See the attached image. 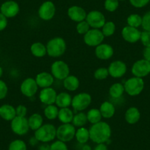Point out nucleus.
Listing matches in <instances>:
<instances>
[{"label":"nucleus","instance_id":"nucleus-1","mask_svg":"<svg viewBox=\"0 0 150 150\" xmlns=\"http://www.w3.org/2000/svg\"><path fill=\"white\" fill-rule=\"evenodd\" d=\"M90 139L95 144H105L110 139L112 130L109 124L105 122H98L92 125L89 129Z\"/></svg>","mask_w":150,"mask_h":150},{"label":"nucleus","instance_id":"nucleus-2","mask_svg":"<svg viewBox=\"0 0 150 150\" xmlns=\"http://www.w3.org/2000/svg\"><path fill=\"white\" fill-rule=\"evenodd\" d=\"M46 47L47 54L54 58L61 57L66 51V43L61 37H55L50 39Z\"/></svg>","mask_w":150,"mask_h":150},{"label":"nucleus","instance_id":"nucleus-3","mask_svg":"<svg viewBox=\"0 0 150 150\" xmlns=\"http://www.w3.org/2000/svg\"><path fill=\"white\" fill-rule=\"evenodd\" d=\"M57 128L52 124L43 125L35 131L34 136L41 143H50L56 138Z\"/></svg>","mask_w":150,"mask_h":150},{"label":"nucleus","instance_id":"nucleus-4","mask_svg":"<svg viewBox=\"0 0 150 150\" xmlns=\"http://www.w3.org/2000/svg\"><path fill=\"white\" fill-rule=\"evenodd\" d=\"M144 81L143 78L132 77L125 81V91L129 96H136L142 93L144 89Z\"/></svg>","mask_w":150,"mask_h":150},{"label":"nucleus","instance_id":"nucleus-5","mask_svg":"<svg viewBox=\"0 0 150 150\" xmlns=\"http://www.w3.org/2000/svg\"><path fill=\"white\" fill-rule=\"evenodd\" d=\"M92 102V97L89 93L82 92L72 97L71 105L74 110L77 112H82L87 109Z\"/></svg>","mask_w":150,"mask_h":150},{"label":"nucleus","instance_id":"nucleus-6","mask_svg":"<svg viewBox=\"0 0 150 150\" xmlns=\"http://www.w3.org/2000/svg\"><path fill=\"white\" fill-rule=\"evenodd\" d=\"M75 133L76 128L71 123L62 124L57 128L56 138L59 141L67 143L72 141L75 138Z\"/></svg>","mask_w":150,"mask_h":150},{"label":"nucleus","instance_id":"nucleus-7","mask_svg":"<svg viewBox=\"0 0 150 150\" xmlns=\"http://www.w3.org/2000/svg\"><path fill=\"white\" fill-rule=\"evenodd\" d=\"M51 74L54 78L63 80L70 74V69L69 65L63 60H56L51 66Z\"/></svg>","mask_w":150,"mask_h":150},{"label":"nucleus","instance_id":"nucleus-8","mask_svg":"<svg viewBox=\"0 0 150 150\" xmlns=\"http://www.w3.org/2000/svg\"><path fill=\"white\" fill-rule=\"evenodd\" d=\"M105 36L100 29L91 28L83 37L85 44L90 47H96L103 42Z\"/></svg>","mask_w":150,"mask_h":150},{"label":"nucleus","instance_id":"nucleus-9","mask_svg":"<svg viewBox=\"0 0 150 150\" xmlns=\"http://www.w3.org/2000/svg\"><path fill=\"white\" fill-rule=\"evenodd\" d=\"M11 128L13 132L16 135L20 136L25 135L30 129L28 124V119L16 116L11 122Z\"/></svg>","mask_w":150,"mask_h":150},{"label":"nucleus","instance_id":"nucleus-10","mask_svg":"<svg viewBox=\"0 0 150 150\" xmlns=\"http://www.w3.org/2000/svg\"><path fill=\"white\" fill-rule=\"evenodd\" d=\"M131 71L134 77L144 78L150 74V62L147 61L145 59H141L132 65L131 68Z\"/></svg>","mask_w":150,"mask_h":150},{"label":"nucleus","instance_id":"nucleus-11","mask_svg":"<svg viewBox=\"0 0 150 150\" xmlns=\"http://www.w3.org/2000/svg\"><path fill=\"white\" fill-rule=\"evenodd\" d=\"M56 13V7L52 1H46L43 2L38 8V14L43 21H48L54 18Z\"/></svg>","mask_w":150,"mask_h":150},{"label":"nucleus","instance_id":"nucleus-12","mask_svg":"<svg viewBox=\"0 0 150 150\" xmlns=\"http://www.w3.org/2000/svg\"><path fill=\"white\" fill-rule=\"evenodd\" d=\"M91 28L101 29L106 22L105 15L99 11H91L87 13L86 18Z\"/></svg>","mask_w":150,"mask_h":150},{"label":"nucleus","instance_id":"nucleus-13","mask_svg":"<svg viewBox=\"0 0 150 150\" xmlns=\"http://www.w3.org/2000/svg\"><path fill=\"white\" fill-rule=\"evenodd\" d=\"M38 86L36 83L35 80L32 77H28L24 80L20 86L21 93L26 97H33L36 94L38 91Z\"/></svg>","mask_w":150,"mask_h":150},{"label":"nucleus","instance_id":"nucleus-14","mask_svg":"<svg viewBox=\"0 0 150 150\" xmlns=\"http://www.w3.org/2000/svg\"><path fill=\"white\" fill-rule=\"evenodd\" d=\"M109 75L113 78H121L127 73V66L122 60H114L108 66Z\"/></svg>","mask_w":150,"mask_h":150},{"label":"nucleus","instance_id":"nucleus-15","mask_svg":"<svg viewBox=\"0 0 150 150\" xmlns=\"http://www.w3.org/2000/svg\"><path fill=\"white\" fill-rule=\"evenodd\" d=\"M20 11L19 5L13 0H8L0 7V12L8 18H14Z\"/></svg>","mask_w":150,"mask_h":150},{"label":"nucleus","instance_id":"nucleus-16","mask_svg":"<svg viewBox=\"0 0 150 150\" xmlns=\"http://www.w3.org/2000/svg\"><path fill=\"white\" fill-rule=\"evenodd\" d=\"M141 32L138 28L130 27V26H125L122 30V36L123 39L129 44H135L140 41Z\"/></svg>","mask_w":150,"mask_h":150},{"label":"nucleus","instance_id":"nucleus-17","mask_svg":"<svg viewBox=\"0 0 150 150\" xmlns=\"http://www.w3.org/2000/svg\"><path fill=\"white\" fill-rule=\"evenodd\" d=\"M114 54V50L110 44L102 43L95 47V55L98 59L102 60H108L110 59Z\"/></svg>","mask_w":150,"mask_h":150},{"label":"nucleus","instance_id":"nucleus-18","mask_svg":"<svg viewBox=\"0 0 150 150\" xmlns=\"http://www.w3.org/2000/svg\"><path fill=\"white\" fill-rule=\"evenodd\" d=\"M57 93L53 88L49 87L42 88L39 93V99L44 105H54Z\"/></svg>","mask_w":150,"mask_h":150},{"label":"nucleus","instance_id":"nucleus-19","mask_svg":"<svg viewBox=\"0 0 150 150\" xmlns=\"http://www.w3.org/2000/svg\"><path fill=\"white\" fill-rule=\"evenodd\" d=\"M67 15L71 21L78 23L86 20L87 12L82 7L73 5L68 9Z\"/></svg>","mask_w":150,"mask_h":150},{"label":"nucleus","instance_id":"nucleus-20","mask_svg":"<svg viewBox=\"0 0 150 150\" xmlns=\"http://www.w3.org/2000/svg\"><path fill=\"white\" fill-rule=\"evenodd\" d=\"M35 80L38 87L41 88V89L52 87L54 81V78L52 74L47 71H43L38 74Z\"/></svg>","mask_w":150,"mask_h":150},{"label":"nucleus","instance_id":"nucleus-21","mask_svg":"<svg viewBox=\"0 0 150 150\" xmlns=\"http://www.w3.org/2000/svg\"><path fill=\"white\" fill-rule=\"evenodd\" d=\"M16 116V108L9 104H4L0 106V117L8 122H11Z\"/></svg>","mask_w":150,"mask_h":150},{"label":"nucleus","instance_id":"nucleus-22","mask_svg":"<svg viewBox=\"0 0 150 150\" xmlns=\"http://www.w3.org/2000/svg\"><path fill=\"white\" fill-rule=\"evenodd\" d=\"M125 121L129 125H135L141 119V112L136 107H130L125 112Z\"/></svg>","mask_w":150,"mask_h":150},{"label":"nucleus","instance_id":"nucleus-23","mask_svg":"<svg viewBox=\"0 0 150 150\" xmlns=\"http://www.w3.org/2000/svg\"><path fill=\"white\" fill-rule=\"evenodd\" d=\"M99 110H100L102 118L107 119L113 117L116 113V108L114 105L109 101H105L102 102L99 108Z\"/></svg>","mask_w":150,"mask_h":150},{"label":"nucleus","instance_id":"nucleus-24","mask_svg":"<svg viewBox=\"0 0 150 150\" xmlns=\"http://www.w3.org/2000/svg\"><path fill=\"white\" fill-rule=\"evenodd\" d=\"M72 97L67 92H60L57 93L54 105L59 108H69L71 105Z\"/></svg>","mask_w":150,"mask_h":150},{"label":"nucleus","instance_id":"nucleus-25","mask_svg":"<svg viewBox=\"0 0 150 150\" xmlns=\"http://www.w3.org/2000/svg\"><path fill=\"white\" fill-rule=\"evenodd\" d=\"M80 80L74 75L69 74L63 80V87L69 91L73 92L77 91L80 87Z\"/></svg>","mask_w":150,"mask_h":150},{"label":"nucleus","instance_id":"nucleus-26","mask_svg":"<svg viewBox=\"0 0 150 150\" xmlns=\"http://www.w3.org/2000/svg\"><path fill=\"white\" fill-rule=\"evenodd\" d=\"M74 116V112L69 108H60L57 119L62 124H70L72 122Z\"/></svg>","mask_w":150,"mask_h":150},{"label":"nucleus","instance_id":"nucleus-27","mask_svg":"<svg viewBox=\"0 0 150 150\" xmlns=\"http://www.w3.org/2000/svg\"><path fill=\"white\" fill-rule=\"evenodd\" d=\"M28 124L31 130L35 131L44 125V119L39 113H33L28 118Z\"/></svg>","mask_w":150,"mask_h":150},{"label":"nucleus","instance_id":"nucleus-28","mask_svg":"<svg viewBox=\"0 0 150 150\" xmlns=\"http://www.w3.org/2000/svg\"><path fill=\"white\" fill-rule=\"evenodd\" d=\"M30 52L35 57H44L47 54V47L41 42L33 43L30 47Z\"/></svg>","mask_w":150,"mask_h":150},{"label":"nucleus","instance_id":"nucleus-29","mask_svg":"<svg viewBox=\"0 0 150 150\" xmlns=\"http://www.w3.org/2000/svg\"><path fill=\"white\" fill-rule=\"evenodd\" d=\"M75 138L77 142L80 144H87L88 141L90 140V133H89V129L86 128L85 127H79L76 129V133H75Z\"/></svg>","mask_w":150,"mask_h":150},{"label":"nucleus","instance_id":"nucleus-30","mask_svg":"<svg viewBox=\"0 0 150 150\" xmlns=\"http://www.w3.org/2000/svg\"><path fill=\"white\" fill-rule=\"evenodd\" d=\"M125 86L120 83L112 84L109 88V95L112 99H119L125 93Z\"/></svg>","mask_w":150,"mask_h":150},{"label":"nucleus","instance_id":"nucleus-31","mask_svg":"<svg viewBox=\"0 0 150 150\" xmlns=\"http://www.w3.org/2000/svg\"><path fill=\"white\" fill-rule=\"evenodd\" d=\"M86 115H87L88 122L91 125H94V124H96L102 121V114H101L99 109H97V108L90 109L87 112Z\"/></svg>","mask_w":150,"mask_h":150},{"label":"nucleus","instance_id":"nucleus-32","mask_svg":"<svg viewBox=\"0 0 150 150\" xmlns=\"http://www.w3.org/2000/svg\"><path fill=\"white\" fill-rule=\"evenodd\" d=\"M88 119L87 115L84 112H77V113L74 116L73 120H72L71 124L75 127H84L87 124Z\"/></svg>","mask_w":150,"mask_h":150},{"label":"nucleus","instance_id":"nucleus-33","mask_svg":"<svg viewBox=\"0 0 150 150\" xmlns=\"http://www.w3.org/2000/svg\"><path fill=\"white\" fill-rule=\"evenodd\" d=\"M59 108L55 105H47L44 108V116L49 120H54L58 116Z\"/></svg>","mask_w":150,"mask_h":150},{"label":"nucleus","instance_id":"nucleus-34","mask_svg":"<svg viewBox=\"0 0 150 150\" xmlns=\"http://www.w3.org/2000/svg\"><path fill=\"white\" fill-rule=\"evenodd\" d=\"M116 30V26L113 21H106L101 28L102 34L105 37H110L114 34Z\"/></svg>","mask_w":150,"mask_h":150},{"label":"nucleus","instance_id":"nucleus-35","mask_svg":"<svg viewBox=\"0 0 150 150\" xmlns=\"http://www.w3.org/2000/svg\"><path fill=\"white\" fill-rule=\"evenodd\" d=\"M127 24L130 27L139 28L142 24V16L137 13L130 14L127 18Z\"/></svg>","mask_w":150,"mask_h":150},{"label":"nucleus","instance_id":"nucleus-36","mask_svg":"<svg viewBox=\"0 0 150 150\" xmlns=\"http://www.w3.org/2000/svg\"><path fill=\"white\" fill-rule=\"evenodd\" d=\"M8 150H27V144L23 140H13L10 143Z\"/></svg>","mask_w":150,"mask_h":150},{"label":"nucleus","instance_id":"nucleus-37","mask_svg":"<svg viewBox=\"0 0 150 150\" xmlns=\"http://www.w3.org/2000/svg\"><path fill=\"white\" fill-rule=\"evenodd\" d=\"M95 79L97 80H104L108 78L109 75L108 68L105 67H99L96 69L93 74Z\"/></svg>","mask_w":150,"mask_h":150},{"label":"nucleus","instance_id":"nucleus-38","mask_svg":"<svg viewBox=\"0 0 150 150\" xmlns=\"http://www.w3.org/2000/svg\"><path fill=\"white\" fill-rule=\"evenodd\" d=\"M119 6V0H105L104 2L105 9L108 12H115Z\"/></svg>","mask_w":150,"mask_h":150},{"label":"nucleus","instance_id":"nucleus-39","mask_svg":"<svg viewBox=\"0 0 150 150\" xmlns=\"http://www.w3.org/2000/svg\"><path fill=\"white\" fill-rule=\"evenodd\" d=\"M91 29V28L88 23L86 21V20L78 22L76 26V30H77V33L80 35H83L86 34Z\"/></svg>","mask_w":150,"mask_h":150},{"label":"nucleus","instance_id":"nucleus-40","mask_svg":"<svg viewBox=\"0 0 150 150\" xmlns=\"http://www.w3.org/2000/svg\"><path fill=\"white\" fill-rule=\"evenodd\" d=\"M50 150H69V149L66 143L57 140L50 144Z\"/></svg>","mask_w":150,"mask_h":150},{"label":"nucleus","instance_id":"nucleus-41","mask_svg":"<svg viewBox=\"0 0 150 150\" xmlns=\"http://www.w3.org/2000/svg\"><path fill=\"white\" fill-rule=\"evenodd\" d=\"M143 30L145 31L150 32V11H147L142 16V24H141Z\"/></svg>","mask_w":150,"mask_h":150},{"label":"nucleus","instance_id":"nucleus-42","mask_svg":"<svg viewBox=\"0 0 150 150\" xmlns=\"http://www.w3.org/2000/svg\"><path fill=\"white\" fill-rule=\"evenodd\" d=\"M140 41L141 42L142 45L144 47H150V32L145 31L144 30L141 32V38H140Z\"/></svg>","mask_w":150,"mask_h":150},{"label":"nucleus","instance_id":"nucleus-43","mask_svg":"<svg viewBox=\"0 0 150 150\" xmlns=\"http://www.w3.org/2000/svg\"><path fill=\"white\" fill-rule=\"evenodd\" d=\"M131 5L135 8H143L150 2V0H129Z\"/></svg>","mask_w":150,"mask_h":150},{"label":"nucleus","instance_id":"nucleus-44","mask_svg":"<svg viewBox=\"0 0 150 150\" xmlns=\"http://www.w3.org/2000/svg\"><path fill=\"white\" fill-rule=\"evenodd\" d=\"M8 93V87L6 83L0 80V100L4 99L7 96Z\"/></svg>","mask_w":150,"mask_h":150},{"label":"nucleus","instance_id":"nucleus-45","mask_svg":"<svg viewBox=\"0 0 150 150\" xmlns=\"http://www.w3.org/2000/svg\"><path fill=\"white\" fill-rule=\"evenodd\" d=\"M16 116L20 117H26L27 114V107L23 105H19L16 108Z\"/></svg>","mask_w":150,"mask_h":150},{"label":"nucleus","instance_id":"nucleus-46","mask_svg":"<svg viewBox=\"0 0 150 150\" xmlns=\"http://www.w3.org/2000/svg\"><path fill=\"white\" fill-rule=\"evenodd\" d=\"M8 18L0 12V31H3L8 27Z\"/></svg>","mask_w":150,"mask_h":150},{"label":"nucleus","instance_id":"nucleus-47","mask_svg":"<svg viewBox=\"0 0 150 150\" xmlns=\"http://www.w3.org/2000/svg\"><path fill=\"white\" fill-rule=\"evenodd\" d=\"M143 57L146 60L150 62V47H144V51H143Z\"/></svg>","mask_w":150,"mask_h":150},{"label":"nucleus","instance_id":"nucleus-48","mask_svg":"<svg viewBox=\"0 0 150 150\" xmlns=\"http://www.w3.org/2000/svg\"><path fill=\"white\" fill-rule=\"evenodd\" d=\"M93 150H108L106 144H98Z\"/></svg>","mask_w":150,"mask_h":150},{"label":"nucleus","instance_id":"nucleus-49","mask_svg":"<svg viewBox=\"0 0 150 150\" xmlns=\"http://www.w3.org/2000/svg\"><path fill=\"white\" fill-rule=\"evenodd\" d=\"M38 150H50V145L48 143H42L38 146Z\"/></svg>","mask_w":150,"mask_h":150},{"label":"nucleus","instance_id":"nucleus-50","mask_svg":"<svg viewBox=\"0 0 150 150\" xmlns=\"http://www.w3.org/2000/svg\"><path fill=\"white\" fill-rule=\"evenodd\" d=\"M38 143H39V141H38L37 138L35 136L31 137V138H30V141H29V144H30L32 146H35L38 145Z\"/></svg>","mask_w":150,"mask_h":150},{"label":"nucleus","instance_id":"nucleus-51","mask_svg":"<svg viewBox=\"0 0 150 150\" xmlns=\"http://www.w3.org/2000/svg\"><path fill=\"white\" fill-rule=\"evenodd\" d=\"M81 150H92V148L90 145H88V144H83V146H82Z\"/></svg>","mask_w":150,"mask_h":150},{"label":"nucleus","instance_id":"nucleus-52","mask_svg":"<svg viewBox=\"0 0 150 150\" xmlns=\"http://www.w3.org/2000/svg\"><path fill=\"white\" fill-rule=\"evenodd\" d=\"M2 75H3V69L0 66V78L2 77Z\"/></svg>","mask_w":150,"mask_h":150},{"label":"nucleus","instance_id":"nucleus-53","mask_svg":"<svg viewBox=\"0 0 150 150\" xmlns=\"http://www.w3.org/2000/svg\"><path fill=\"white\" fill-rule=\"evenodd\" d=\"M119 1H126V0H119Z\"/></svg>","mask_w":150,"mask_h":150}]
</instances>
